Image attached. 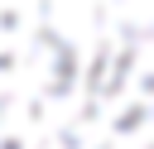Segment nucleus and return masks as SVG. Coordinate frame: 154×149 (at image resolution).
I'll list each match as a JSON object with an SVG mask.
<instances>
[{"instance_id":"obj_1","label":"nucleus","mask_w":154,"mask_h":149,"mask_svg":"<svg viewBox=\"0 0 154 149\" xmlns=\"http://www.w3.org/2000/svg\"><path fill=\"white\" fill-rule=\"evenodd\" d=\"M0 149H154V0H0Z\"/></svg>"}]
</instances>
